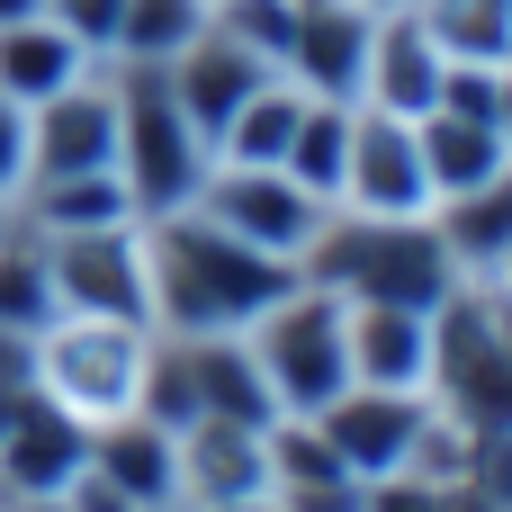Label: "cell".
<instances>
[{
    "label": "cell",
    "mask_w": 512,
    "mask_h": 512,
    "mask_svg": "<svg viewBox=\"0 0 512 512\" xmlns=\"http://www.w3.org/2000/svg\"><path fill=\"white\" fill-rule=\"evenodd\" d=\"M90 459V432L72 414H54L45 396H18L9 432H0V504H27V495H63Z\"/></svg>",
    "instance_id": "cell-16"
},
{
    "label": "cell",
    "mask_w": 512,
    "mask_h": 512,
    "mask_svg": "<svg viewBox=\"0 0 512 512\" xmlns=\"http://www.w3.org/2000/svg\"><path fill=\"white\" fill-rule=\"evenodd\" d=\"M27 189V108L18 99H0V207Z\"/></svg>",
    "instance_id": "cell-30"
},
{
    "label": "cell",
    "mask_w": 512,
    "mask_h": 512,
    "mask_svg": "<svg viewBox=\"0 0 512 512\" xmlns=\"http://www.w3.org/2000/svg\"><path fill=\"white\" fill-rule=\"evenodd\" d=\"M81 477H99L108 495H126L135 512H180V441L153 414H117V423L90 432Z\"/></svg>",
    "instance_id": "cell-15"
},
{
    "label": "cell",
    "mask_w": 512,
    "mask_h": 512,
    "mask_svg": "<svg viewBox=\"0 0 512 512\" xmlns=\"http://www.w3.org/2000/svg\"><path fill=\"white\" fill-rule=\"evenodd\" d=\"M306 288H333L342 306H441L459 288V261L441 243L432 216H360V207H324L315 243L297 252Z\"/></svg>",
    "instance_id": "cell-2"
},
{
    "label": "cell",
    "mask_w": 512,
    "mask_h": 512,
    "mask_svg": "<svg viewBox=\"0 0 512 512\" xmlns=\"http://www.w3.org/2000/svg\"><path fill=\"white\" fill-rule=\"evenodd\" d=\"M342 207H360V216H432V180H423V135H414V117L351 108Z\"/></svg>",
    "instance_id": "cell-11"
},
{
    "label": "cell",
    "mask_w": 512,
    "mask_h": 512,
    "mask_svg": "<svg viewBox=\"0 0 512 512\" xmlns=\"http://www.w3.org/2000/svg\"><path fill=\"white\" fill-rule=\"evenodd\" d=\"M423 396L477 441L512 432V288L459 279L432 306V387Z\"/></svg>",
    "instance_id": "cell-4"
},
{
    "label": "cell",
    "mask_w": 512,
    "mask_h": 512,
    "mask_svg": "<svg viewBox=\"0 0 512 512\" xmlns=\"http://www.w3.org/2000/svg\"><path fill=\"white\" fill-rule=\"evenodd\" d=\"M342 162H351V108H342V99H306L297 144H288V162H279V171H288L306 198L342 207Z\"/></svg>",
    "instance_id": "cell-25"
},
{
    "label": "cell",
    "mask_w": 512,
    "mask_h": 512,
    "mask_svg": "<svg viewBox=\"0 0 512 512\" xmlns=\"http://www.w3.org/2000/svg\"><path fill=\"white\" fill-rule=\"evenodd\" d=\"M45 315H54L45 243H36V234H27V225L9 216V225H0V333H18V342H27V333H36Z\"/></svg>",
    "instance_id": "cell-27"
},
{
    "label": "cell",
    "mask_w": 512,
    "mask_h": 512,
    "mask_svg": "<svg viewBox=\"0 0 512 512\" xmlns=\"http://www.w3.org/2000/svg\"><path fill=\"white\" fill-rule=\"evenodd\" d=\"M18 396H27V378H9V369H0V432H9V414H18Z\"/></svg>",
    "instance_id": "cell-32"
},
{
    "label": "cell",
    "mask_w": 512,
    "mask_h": 512,
    "mask_svg": "<svg viewBox=\"0 0 512 512\" xmlns=\"http://www.w3.org/2000/svg\"><path fill=\"white\" fill-rule=\"evenodd\" d=\"M180 441V512H225L270 495V423H189Z\"/></svg>",
    "instance_id": "cell-13"
},
{
    "label": "cell",
    "mask_w": 512,
    "mask_h": 512,
    "mask_svg": "<svg viewBox=\"0 0 512 512\" xmlns=\"http://www.w3.org/2000/svg\"><path fill=\"white\" fill-rule=\"evenodd\" d=\"M432 225H441L450 261H459V279H486V270L512 252V171H504V180H486V189L441 198V207H432Z\"/></svg>",
    "instance_id": "cell-23"
},
{
    "label": "cell",
    "mask_w": 512,
    "mask_h": 512,
    "mask_svg": "<svg viewBox=\"0 0 512 512\" xmlns=\"http://www.w3.org/2000/svg\"><path fill=\"white\" fill-rule=\"evenodd\" d=\"M0 225H9V207H0Z\"/></svg>",
    "instance_id": "cell-38"
},
{
    "label": "cell",
    "mask_w": 512,
    "mask_h": 512,
    "mask_svg": "<svg viewBox=\"0 0 512 512\" xmlns=\"http://www.w3.org/2000/svg\"><path fill=\"white\" fill-rule=\"evenodd\" d=\"M207 0H117V36H108V63H171L180 45L207 36Z\"/></svg>",
    "instance_id": "cell-24"
},
{
    "label": "cell",
    "mask_w": 512,
    "mask_h": 512,
    "mask_svg": "<svg viewBox=\"0 0 512 512\" xmlns=\"http://www.w3.org/2000/svg\"><path fill=\"white\" fill-rule=\"evenodd\" d=\"M225 512H279V504H270V495H261V504H225Z\"/></svg>",
    "instance_id": "cell-36"
},
{
    "label": "cell",
    "mask_w": 512,
    "mask_h": 512,
    "mask_svg": "<svg viewBox=\"0 0 512 512\" xmlns=\"http://www.w3.org/2000/svg\"><path fill=\"white\" fill-rule=\"evenodd\" d=\"M198 216H216L234 243H252V252H270V261H288L297 270V252L315 243V225H324V198H306L288 171H243V162H207V180H198V198H189Z\"/></svg>",
    "instance_id": "cell-7"
},
{
    "label": "cell",
    "mask_w": 512,
    "mask_h": 512,
    "mask_svg": "<svg viewBox=\"0 0 512 512\" xmlns=\"http://www.w3.org/2000/svg\"><path fill=\"white\" fill-rule=\"evenodd\" d=\"M0 512H72V495H27V504H0Z\"/></svg>",
    "instance_id": "cell-33"
},
{
    "label": "cell",
    "mask_w": 512,
    "mask_h": 512,
    "mask_svg": "<svg viewBox=\"0 0 512 512\" xmlns=\"http://www.w3.org/2000/svg\"><path fill=\"white\" fill-rule=\"evenodd\" d=\"M450 63H512V0H414Z\"/></svg>",
    "instance_id": "cell-26"
},
{
    "label": "cell",
    "mask_w": 512,
    "mask_h": 512,
    "mask_svg": "<svg viewBox=\"0 0 512 512\" xmlns=\"http://www.w3.org/2000/svg\"><path fill=\"white\" fill-rule=\"evenodd\" d=\"M360 9H405V0H360Z\"/></svg>",
    "instance_id": "cell-37"
},
{
    "label": "cell",
    "mask_w": 512,
    "mask_h": 512,
    "mask_svg": "<svg viewBox=\"0 0 512 512\" xmlns=\"http://www.w3.org/2000/svg\"><path fill=\"white\" fill-rule=\"evenodd\" d=\"M243 351H252V369H261L270 414H324V405L351 387V306H342L333 288L288 279V288L243 324Z\"/></svg>",
    "instance_id": "cell-5"
},
{
    "label": "cell",
    "mask_w": 512,
    "mask_h": 512,
    "mask_svg": "<svg viewBox=\"0 0 512 512\" xmlns=\"http://www.w3.org/2000/svg\"><path fill=\"white\" fill-rule=\"evenodd\" d=\"M45 0H0V27H18V18H36Z\"/></svg>",
    "instance_id": "cell-34"
},
{
    "label": "cell",
    "mask_w": 512,
    "mask_h": 512,
    "mask_svg": "<svg viewBox=\"0 0 512 512\" xmlns=\"http://www.w3.org/2000/svg\"><path fill=\"white\" fill-rule=\"evenodd\" d=\"M45 18L54 27H72L99 63H108V36H117V0H45Z\"/></svg>",
    "instance_id": "cell-29"
},
{
    "label": "cell",
    "mask_w": 512,
    "mask_h": 512,
    "mask_svg": "<svg viewBox=\"0 0 512 512\" xmlns=\"http://www.w3.org/2000/svg\"><path fill=\"white\" fill-rule=\"evenodd\" d=\"M144 369H153V324H135V315H45L27 333V396L72 414L81 432L135 414Z\"/></svg>",
    "instance_id": "cell-3"
},
{
    "label": "cell",
    "mask_w": 512,
    "mask_h": 512,
    "mask_svg": "<svg viewBox=\"0 0 512 512\" xmlns=\"http://www.w3.org/2000/svg\"><path fill=\"white\" fill-rule=\"evenodd\" d=\"M477 495H486V512H512V432H495V441H477Z\"/></svg>",
    "instance_id": "cell-31"
},
{
    "label": "cell",
    "mask_w": 512,
    "mask_h": 512,
    "mask_svg": "<svg viewBox=\"0 0 512 512\" xmlns=\"http://www.w3.org/2000/svg\"><path fill=\"white\" fill-rule=\"evenodd\" d=\"M288 27H297V0H216V36H234L252 63H270L279 72V54H288Z\"/></svg>",
    "instance_id": "cell-28"
},
{
    "label": "cell",
    "mask_w": 512,
    "mask_h": 512,
    "mask_svg": "<svg viewBox=\"0 0 512 512\" xmlns=\"http://www.w3.org/2000/svg\"><path fill=\"white\" fill-rule=\"evenodd\" d=\"M297 117H306V90H297L288 72H270V81H252V90L234 99V117L207 135V162L279 171V162H288V144H297Z\"/></svg>",
    "instance_id": "cell-19"
},
{
    "label": "cell",
    "mask_w": 512,
    "mask_h": 512,
    "mask_svg": "<svg viewBox=\"0 0 512 512\" xmlns=\"http://www.w3.org/2000/svg\"><path fill=\"white\" fill-rule=\"evenodd\" d=\"M9 216L27 234H90V225H135V198L117 171H63V180H27Z\"/></svg>",
    "instance_id": "cell-22"
},
{
    "label": "cell",
    "mask_w": 512,
    "mask_h": 512,
    "mask_svg": "<svg viewBox=\"0 0 512 512\" xmlns=\"http://www.w3.org/2000/svg\"><path fill=\"white\" fill-rule=\"evenodd\" d=\"M108 90H117V180H126L135 216L189 207L207 180V135L171 99V81L153 63H108Z\"/></svg>",
    "instance_id": "cell-6"
},
{
    "label": "cell",
    "mask_w": 512,
    "mask_h": 512,
    "mask_svg": "<svg viewBox=\"0 0 512 512\" xmlns=\"http://www.w3.org/2000/svg\"><path fill=\"white\" fill-rule=\"evenodd\" d=\"M162 81H171V99L189 108V126L198 135H216L225 117H234V99L252 90V81H270V63H252L234 36H216V18H207V36L198 45H180L171 63H162Z\"/></svg>",
    "instance_id": "cell-18"
},
{
    "label": "cell",
    "mask_w": 512,
    "mask_h": 512,
    "mask_svg": "<svg viewBox=\"0 0 512 512\" xmlns=\"http://www.w3.org/2000/svg\"><path fill=\"white\" fill-rule=\"evenodd\" d=\"M207 9H216V0H207Z\"/></svg>",
    "instance_id": "cell-39"
},
{
    "label": "cell",
    "mask_w": 512,
    "mask_h": 512,
    "mask_svg": "<svg viewBox=\"0 0 512 512\" xmlns=\"http://www.w3.org/2000/svg\"><path fill=\"white\" fill-rule=\"evenodd\" d=\"M414 135H423V180H432V207H441V198H459V189H486V180H504V171H512V144L486 126V117L432 108V117H414Z\"/></svg>",
    "instance_id": "cell-21"
},
{
    "label": "cell",
    "mask_w": 512,
    "mask_h": 512,
    "mask_svg": "<svg viewBox=\"0 0 512 512\" xmlns=\"http://www.w3.org/2000/svg\"><path fill=\"white\" fill-rule=\"evenodd\" d=\"M297 270L234 243L216 216L171 207L144 216V324L153 333H243Z\"/></svg>",
    "instance_id": "cell-1"
},
{
    "label": "cell",
    "mask_w": 512,
    "mask_h": 512,
    "mask_svg": "<svg viewBox=\"0 0 512 512\" xmlns=\"http://www.w3.org/2000/svg\"><path fill=\"white\" fill-rule=\"evenodd\" d=\"M63 171H117V90H108V63L27 108V180H63Z\"/></svg>",
    "instance_id": "cell-10"
},
{
    "label": "cell",
    "mask_w": 512,
    "mask_h": 512,
    "mask_svg": "<svg viewBox=\"0 0 512 512\" xmlns=\"http://www.w3.org/2000/svg\"><path fill=\"white\" fill-rule=\"evenodd\" d=\"M441 81H450V54L432 45V27L405 9H378L369 27V72H360V99L351 108H387V117H432L441 108Z\"/></svg>",
    "instance_id": "cell-14"
},
{
    "label": "cell",
    "mask_w": 512,
    "mask_h": 512,
    "mask_svg": "<svg viewBox=\"0 0 512 512\" xmlns=\"http://www.w3.org/2000/svg\"><path fill=\"white\" fill-rule=\"evenodd\" d=\"M486 279H495V288H512V252H504V261H495V270H486Z\"/></svg>",
    "instance_id": "cell-35"
},
{
    "label": "cell",
    "mask_w": 512,
    "mask_h": 512,
    "mask_svg": "<svg viewBox=\"0 0 512 512\" xmlns=\"http://www.w3.org/2000/svg\"><path fill=\"white\" fill-rule=\"evenodd\" d=\"M81 72H99V54H90L72 27H54L45 9H36V18H18V27H0V99L36 108V99L72 90Z\"/></svg>",
    "instance_id": "cell-20"
},
{
    "label": "cell",
    "mask_w": 512,
    "mask_h": 512,
    "mask_svg": "<svg viewBox=\"0 0 512 512\" xmlns=\"http://www.w3.org/2000/svg\"><path fill=\"white\" fill-rule=\"evenodd\" d=\"M369 27H378V9H360V0H297V27H288V54H279V72L306 90V99H360V72H369Z\"/></svg>",
    "instance_id": "cell-12"
},
{
    "label": "cell",
    "mask_w": 512,
    "mask_h": 512,
    "mask_svg": "<svg viewBox=\"0 0 512 512\" xmlns=\"http://www.w3.org/2000/svg\"><path fill=\"white\" fill-rule=\"evenodd\" d=\"M351 387L423 396L432 387V315L423 306H351Z\"/></svg>",
    "instance_id": "cell-17"
},
{
    "label": "cell",
    "mask_w": 512,
    "mask_h": 512,
    "mask_svg": "<svg viewBox=\"0 0 512 512\" xmlns=\"http://www.w3.org/2000/svg\"><path fill=\"white\" fill-rule=\"evenodd\" d=\"M423 414L432 396H387V387H342L324 414H306L333 459L351 468V486H378V477H405L414 468V441H423Z\"/></svg>",
    "instance_id": "cell-9"
},
{
    "label": "cell",
    "mask_w": 512,
    "mask_h": 512,
    "mask_svg": "<svg viewBox=\"0 0 512 512\" xmlns=\"http://www.w3.org/2000/svg\"><path fill=\"white\" fill-rule=\"evenodd\" d=\"M54 315H135L144 324V216L135 225H90V234H36Z\"/></svg>",
    "instance_id": "cell-8"
}]
</instances>
